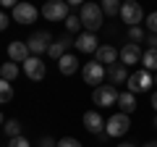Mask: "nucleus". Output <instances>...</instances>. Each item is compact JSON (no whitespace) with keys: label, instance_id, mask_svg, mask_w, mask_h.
<instances>
[{"label":"nucleus","instance_id":"nucleus-1","mask_svg":"<svg viewBox=\"0 0 157 147\" xmlns=\"http://www.w3.org/2000/svg\"><path fill=\"white\" fill-rule=\"evenodd\" d=\"M78 18H81L84 32H92V34H94V32H100L105 13H102V8L97 6V3H84V6H81V11H78Z\"/></svg>","mask_w":157,"mask_h":147},{"label":"nucleus","instance_id":"nucleus-2","mask_svg":"<svg viewBox=\"0 0 157 147\" xmlns=\"http://www.w3.org/2000/svg\"><path fill=\"white\" fill-rule=\"evenodd\" d=\"M128 129H131L128 113H115V116H110L105 121V134L113 137V139H121L123 134H128Z\"/></svg>","mask_w":157,"mask_h":147},{"label":"nucleus","instance_id":"nucleus-3","mask_svg":"<svg viewBox=\"0 0 157 147\" xmlns=\"http://www.w3.org/2000/svg\"><path fill=\"white\" fill-rule=\"evenodd\" d=\"M126 84H128V92L139 95V92H149L152 84H155V79H152V74L147 71V68H139V71H131V76L126 79Z\"/></svg>","mask_w":157,"mask_h":147},{"label":"nucleus","instance_id":"nucleus-4","mask_svg":"<svg viewBox=\"0 0 157 147\" xmlns=\"http://www.w3.org/2000/svg\"><path fill=\"white\" fill-rule=\"evenodd\" d=\"M42 16L47 21H66L71 13H68V3L66 0H45V6H42Z\"/></svg>","mask_w":157,"mask_h":147},{"label":"nucleus","instance_id":"nucleus-5","mask_svg":"<svg viewBox=\"0 0 157 147\" xmlns=\"http://www.w3.org/2000/svg\"><path fill=\"white\" fill-rule=\"evenodd\" d=\"M118 95H121V92L115 89V84H100L92 92V100L100 108H110V105H118Z\"/></svg>","mask_w":157,"mask_h":147},{"label":"nucleus","instance_id":"nucleus-6","mask_svg":"<svg viewBox=\"0 0 157 147\" xmlns=\"http://www.w3.org/2000/svg\"><path fill=\"white\" fill-rule=\"evenodd\" d=\"M81 76H84L86 84L100 87L102 81H105V76H107V68L102 66L100 61H92V63H84V66H81Z\"/></svg>","mask_w":157,"mask_h":147},{"label":"nucleus","instance_id":"nucleus-7","mask_svg":"<svg viewBox=\"0 0 157 147\" xmlns=\"http://www.w3.org/2000/svg\"><path fill=\"white\" fill-rule=\"evenodd\" d=\"M121 18H123L128 26H139V24L144 21V8H141L136 0H128V3L121 6Z\"/></svg>","mask_w":157,"mask_h":147},{"label":"nucleus","instance_id":"nucleus-8","mask_svg":"<svg viewBox=\"0 0 157 147\" xmlns=\"http://www.w3.org/2000/svg\"><path fill=\"white\" fill-rule=\"evenodd\" d=\"M24 74H26L32 81H42L45 79V63H42V58L39 55H29L26 61H24Z\"/></svg>","mask_w":157,"mask_h":147},{"label":"nucleus","instance_id":"nucleus-9","mask_svg":"<svg viewBox=\"0 0 157 147\" xmlns=\"http://www.w3.org/2000/svg\"><path fill=\"white\" fill-rule=\"evenodd\" d=\"M37 16H39V11L32 3H18V6L13 8V21H18V24H34Z\"/></svg>","mask_w":157,"mask_h":147},{"label":"nucleus","instance_id":"nucleus-10","mask_svg":"<svg viewBox=\"0 0 157 147\" xmlns=\"http://www.w3.org/2000/svg\"><path fill=\"white\" fill-rule=\"evenodd\" d=\"M26 45H29V53H32V55H42V53H47V47H50V32L32 34V37L26 40Z\"/></svg>","mask_w":157,"mask_h":147},{"label":"nucleus","instance_id":"nucleus-11","mask_svg":"<svg viewBox=\"0 0 157 147\" xmlns=\"http://www.w3.org/2000/svg\"><path fill=\"white\" fill-rule=\"evenodd\" d=\"M73 45H76V50H78V53H86V55L100 50V40H97L92 32H81L76 40H73Z\"/></svg>","mask_w":157,"mask_h":147},{"label":"nucleus","instance_id":"nucleus-12","mask_svg":"<svg viewBox=\"0 0 157 147\" xmlns=\"http://www.w3.org/2000/svg\"><path fill=\"white\" fill-rule=\"evenodd\" d=\"M141 55H144V50H141L136 42H126V45L121 47V63H123V66H134V63H141Z\"/></svg>","mask_w":157,"mask_h":147},{"label":"nucleus","instance_id":"nucleus-13","mask_svg":"<svg viewBox=\"0 0 157 147\" xmlns=\"http://www.w3.org/2000/svg\"><path fill=\"white\" fill-rule=\"evenodd\" d=\"M29 55H32V53H29V45L24 40H13L11 45H8V58H11L13 63H24Z\"/></svg>","mask_w":157,"mask_h":147},{"label":"nucleus","instance_id":"nucleus-14","mask_svg":"<svg viewBox=\"0 0 157 147\" xmlns=\"http://www.w3.org/2000/svg\"><path fill=\"white\" fill-rule=\"evenodd\" d=\"M118 58H121V50H115L113 45H100V50L94 53V61H100L102 66H113V63H118Z\"/></svg>","mask_w":157,"mask_h":147},{"label":"nucleus","instance_id":"nucleus-15","mask_svg":"<svg viewBox=\"0 0 157 147\" xmlns=\"http://www.w3.org/2000/svg\"><path fill=\"white\" fill-rule=\"evenodd\" d=\"M84 129L92 131V134H100V131L105 129V121H102V116L97 113V110H86L84 113Z\"/></svg>","mask_w":157,"mask_h":147},{"label":"nucleus","instance_id":"nucleus-16","mask_svg":"<svg viewBox=\"0 0 157 147\" xmlns=\"http://www.w3.org/2000/svg\"><path fill=\"white\" fill-rule=\"evenodd\" d=\"M107 79H110V84H126L128 68L123 63H113V66H107Z\"/></svg>","mask_w":157,"mask_h":147},{"label":"nucleus","instance_id":"nucleus-17","mask_svg":"<svg viewBox=\"0 0 157 147\" xmlns=\"http://www.w3.org/2000/svg\"><path fill=\"white\" fill-rule=\"evenodd\" d=\"M58 68H60V74L63 76H71V74H76L78 68H81V63H78V58L76 55H71V53H66V55L58 61Z\"/></svg>","mask_w":157,"mask_h":147},{"label":"nucleus","instance_id":"nucleus-18","mask_svg":"<svg viewBox=\"0 0 157 147\" xmlns=\"http://www.w3.org/2000/svg\"><path fill=\"white\" fill-rule=\"evenodd\" d=\"M71 45H73V42L68 40V37H60L58 42H50V47H47V55H50V58H55V61H60V58L66 55V50H68Z\"/></svg>","mask_w":157,"mask_h":147},{"label":"nucleus","instance_id":"nucleus-19","mask_svg":"<svg viewBox=\"0 0 157 147\" xmlns=\"http://www.w3.org/2000/svg\"><path fill=\"white\" fill-rule=\"evenodd\" d=\"M118 108H121V113H134L136 110V97H134V92H121V95H118Z\"/></svg>","mask_w":157,"mask_h":147},{"label":"nucleus","instance_id":"nucleus-20","mask_svg":"<svg viewBox=\"0 0 157 147\" xmlns=\"http://www.w3.org/2000/svg\"><path fill=\"white\" fill-rule=\"evenodd\" d=\"M141 66H144L147 71H155L157 74V47L144 50V55H141Z\"/></svg>","mask_w":157,"mask_h":147},{"label":"nucleus","instance_id":"nucleus-21","mask_svg":"<svg viewBox=\"0 0 157 147\" xmlns=\"http://www.w3.org/2000/svg\"><path fill=\"white\" fill-rule=\"evenodd\" d=\"M18 74H21V68H18V63H3V66H0V76H3V79L6 81H13L18 76Z\"/></svg>","mask_w":157,"mask_h":147},{"label":"nucleus","instance_id":"nucleus-22","mask_svg":"<svg viewBox=\"0 0 157 147\" xmlns=\"http://www.w3.org/2000/svg\"><path fill=\"white\" fill-rule=\"evenodd\" d=\"M121 0H102L100 3V8H102V13L105 16H121Z\"/></svg>","mask_w":157,"mask_h":147},{"label":"nucleus","instance_id":"nucleus-23","mask_svg":"<svg viewBox=\"0 0 157 147\" xmlns=\"http://www.w3.org/2000/svg\"><path fill=\"white\" fill-rule=\"evenodd\" d=\"M11 100H13V87H11V81H6L0 76V105H6Z\"/></svg>","mask_w":157,"mask_h":147},{"label":"nucleus","instance_id":"nucleus-24","mask_svg":"<svg viewBox=\"0 0 157 147\" xmlns=\"http://www.w3.org/2000/svg\"><path fill=\"white\" fill-rule=\"evenodd\" d=\"M6 137H8V139L21 137V124H18L16 118H8V121H6Z\"/></svg>","mask_w":157,"mask_h":147},{"label":"nucleus","instance_id":"nucleus-25","mask_svg":"<svg viewBox=\"0 0 157 147\" xmlns=\"http://www.w3.org/2000/svg\"><path fill=\"white\" fill-rule=\"evenodd\" d=\"M147 34H144V29L141 26H128V42H141Z\"/></svg>","mask_w":157,"mask_h":147},{"label":"nucleus","instance_id":"nucleus-26","mask_svg":"<svg viewBox=\"0 0 157 147\" xmlns=\"http://www.w3.org/2000/svg\"><path fill=\"white\" fill-rule=\"evenodd\" d=\"M63 24H66L68 34H71V32H78V29H84V26H81V18H78V16H68Z\"/></svg>","mask_w":157,"mask_h":147},{"label":"nucleus","instance_id":"nucleus-27","mask_svg":"<svg viewBox=\"0 0 157 147\" xmlns=\"http://www.w3.org/2000/svg\"><path fill=\"white\" fill-rule=\"evenodd\" d=\"M58 147H84V145L76 137H63V139H58Z\"/></svg>","mask_w":157,"mask_h":147},{"label":"nucleus","instance_id":"nucleus-28","mask_svg":"<svg viewBox=\"0 0 157 147\" xmlns=\"http://www.w3.org/2000/svg\"><path fill=\"white\" fill-rule=\"evenodd\" d=\"M147 29H149V34H157V11H152L147 16Z\"/></svg>","mask_w":157,"mask_h":147},{"label":"nucleus","instance_id":"nucleus-29","mask_svg":"<svg viewBox=\"0 0 157 147\" xmlns=\"http://www.w3.org/2000/svg\"><path fill=\"white\" fill-rule=\"evenodd\" d=\"M8 147H32V145L26 137H13V139H8Z\"/></svg>","mask_w":157,"mask_h":147},{"label":"nucleus","instance_id":"nucleus-30","mask_svg":"<svg viewBox=\"0 0 157 147\" xmlns=\"http://www.w3.org/2000/svg\"><path fill=\"white\" fill-rule=\"evenodd\" d=\"M39 147H58V139H52V137H42V139H39Z\"/></svg>","mask_w":157,"mask_h":147},{"label":"nucleus","instance_id":"nucleus-31","mask_svg":"<svg viewBox=\"0 0 157 147\" xmlns=\"http://www.w3.org/2000/svg\"><path fill=\"white\" fill-rule=\"evenodd\" d=\"M0 6H3V8H16L18 0H0Z\"/></svg>","mask_w":157,"mask_h":147},{"label":"nucleus","instance_id":"nucleus-32","mask_svg":"<svg viewBox=\"0 0 157 147\" xmlns=\"http://www.w3.org/2000/svg\"><path fill=\"white\" fill-rule=\"evenodd\" d=\"M8 26V16H6V13H3V11H0V32H3V29H6Z\"/></svg>","mask_w":157,"mask_h":147},{"label":"nucleus","instance_id":"nucleus-33","mask_svg":"<svg viewBox=\"0 0 157 147\" xmlns=\"http://www.w3.org/2000/svg\"><path fill=\"white\" fill-rule=\"evenodd\" d=\"M147 40H149V47H157V34H149Z\"/></svg>","mask_w":157,"mask_h":147},{"label":"nucleus","instance_id":"nucleus-34","mask_svg":"<svg viewBox=\"0 0 157 147\" xmlns=\"http://www.w3.org/2000/svg\"><path fill=\"white\" fill-rule=\"evenodd\" d=\"M66 3H68V6H84L86 0H66Z\"/></svg>","mask_w":157,"mask_h":147},{"label":"nucleus","instance_id":"nucleus-35","mask_svg":"<svg viewBox=\"0 0 157 147\" xmlns=\"http://www.w3.org/2000/svg\"><path fill=\"white\" fill-rule=\"evenodd\" d=\"M152 108L157 110V92H152Z\"/></svg>","mask_w":157,"mask_h":147},{"label":"nucleus","instance_id":"nucleus-36","mask_svg":"<svg viewBox=\"0 0 157 147\" xmlns=\"http://www.w3.org/2000/svg\"><path fill=\"white\" fill-rule=\"evenodd\" d=\"M141 147H157V139H152V142H147V145H141Z\"/></svg>","mask_w":157,"mask_h":147},{"label":"nucleus","instance_id":"nucleus-37","mask_svg":"<svg viewBox=\"0 0 157 147\" xmlns=\"http://www.w3.org/2000/svg\"><path fill=\"white\" fill-rule=\"evenodd\" d=\"M118 147H136V145H128V142H121V145H118Z\"/></svg>","mask_w":157,"mask_h":147},{"label":"nucleus","instance_id":"nucleus-38","mask_svg":"<svg viewBox=\"0 0 157 147\" xmlns=\"http://www.w3.org/2000/svg\"><path fill=\"white\" fill-rule=\"evenodd\" d=\"M3 124H6V116H3V113H0V126H3Z\"/></svg>","mask_w":157,"mask_h":147},{"label":"nucleus","instance_id":"nucleus-39","mask_svg":"<svg viewBox=\"0 0 157 147\" xmlns=\"http://www.w3.org/2000/svg\"><path fill=\"white\" fill-rule=\"evenodd\" d=\"M155 84H157V74H155Z\"/></svg>","mask_w":157,"mask_h":147},{"label":"nucleus","instance_id":"nucleus-40","mask_svg":"<svg viewBox=\"0 0 157 147\" xmlns=\"http://www.w3.org/2000/svg\"><path fill=\"white\" fill-rule=\"evenodd\" d=\"M155 129H157V118H155Z\"/></svg>","mask_w":157,"mask_h":147},{"label":"nucleus","instance_id":"nucleus-41","mask_svg":"<svg viewBox=\"0 0 157 147\" xmlns=\"http://www.w3.org/2000/svg\"><path fill=\"white\" fill-rule=\"evenodd\" d=\"M123 3H128V0H123Z\"/></svg>","mask_w":157,"mask_h":147}]
</instances>
